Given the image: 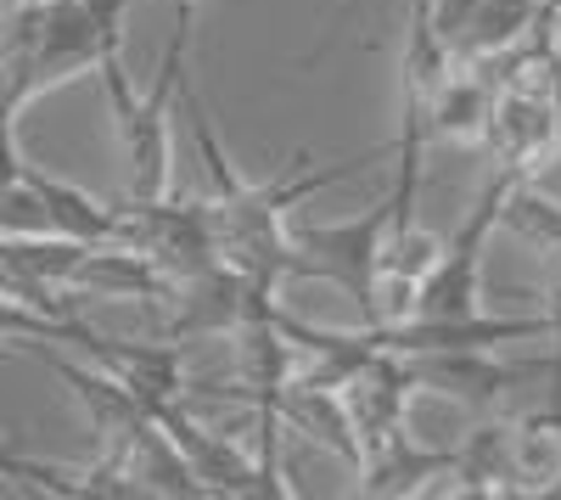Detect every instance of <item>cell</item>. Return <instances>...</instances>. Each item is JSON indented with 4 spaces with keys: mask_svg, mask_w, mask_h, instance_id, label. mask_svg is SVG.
<instances>
[{
    "mask_svg": "<svg viewBox=\"0 0 561 500\" xmlns=\"http://www.w3.org/2000/svg\"><path fill=\"white\" fill-rule=\"evenodd\" d=\"M180 23H174V39L158 63V79L152 90H140L124 73V57L118 63H102V84H107V107H113V129H118V147H124V163H129V186L124 197H163L169 180H174V124H169V102H174V84L185 73V57H192V18L197 7H174Z\"/></svg>",
    "mask_w": 561,
    "mask_h": 500,
    "instance_id": "cell-1",
    "label": "cell"
},
{
    "mask_svg": "<svg viewBox=\"0 0 561 500\" xmlns=\"http://www.w3.org/2000/svg\"><path fill=\"white\" fill-rule=\"evenodd\" d=\"M511 180H523V174L517 169H494L483 180L472 214H466L460 231L444 242L438 264L421 276L410 315H427V321H460V315H478L483 309V248H489V231L500 225V203L511 192Z\"/></svg>",
    "mask_w": 561,
    "mask_h": 500,
    "instance_id": "cell-2",
    "label": "cell"
},
{
    "mask_svg": "<svg viewBox=\"0 0 561 500\" xmlns=\"http://www.w3.org/2000/svg\"><path fill=\"white\" fill-rule=\"evenodd\" d=\"M393 203L377 197L359 219L343 225H298L293 237V276H314V282H337L348 298H359V309L370 304V282H377V253L388 237Z\"/></svg>",
    "mask_w": 561,
    "mask_h": 500,
    "instance_id": "cell-3",
    "label": "cell"
},
{
    "mask_svg": "<svg viewBox=\"0 0 561 500\" xmlns=\"http://www.w3.org/2000/svg\"><path fill=\"white\" fill-rule=\"evenodd\" d=\"M415 366V388H438L460 405H472L478 417H489L494 405L517 388L545 377V360H528V366H511V360H494V349H438V354H410Z\"/></svg>",
    "mask_w": 561,
    "mask_h": 500,
    "instance_id": "cell-4",
    "label": "cell"
},
{
    "mask_svg": "<svg viewBox=\"0 0 561 500\" xmlns=\"http://www.w3.org/2000/svg\"><path fill=\"white\" fill-rule=\"evenodd\" d=\"M449 456H455V450H433V444H421V439L404 428V433H393V439H382V444H365V450H359V462H354L359 484H354V489L370 495V500L427 495L433 478L449 473Z\"/></svg>",
    "mask_w": 561,
    "mask_h": 500,
    "instance_id": "cell-5",
    "label": "cell"
},
{
    "mask_svg": "<svg viewBox=\"0 0 561 500\" xmlns=\"http://www.w3.org/2000/svg\"><path fill=\"white\" fill-rule=\"evenodd\" d=\"M561 489V411L505 417V495H556Z\"/></svg>",
    "mask_w": 561,
    "mask_h": 500,
    "instance_id": "cell-6",
    "label": "cell"
},
{
    "mask_svg": "<svg viewBox=\"0 0 561 500\" xmlns=\"http://www.w3.org/2000/svg\"><path fill=\"white\" fill-rule=\"evenodd\" d=\"M275 422H280V433L320 439V444L332 450V456H343L348 467L359 462V439H354V422H348V411H343V394H337V388L287 377V388L275 394Z\"/></svg>",
    "mask_w": 561,
    "mask_h": 500,
    "instance_id": "cell-7",
    "label": "cell"
},
{
    "mask_svg": "<svg viewBox=\"0 0 561 500\" xmlns=\"http://www.w3.org/2000/svg\"><path fill=\"white\" fill-rule=\"evenodd\" d=\"M433 495H472V500H494L505 495V417H478V428L466 433V444H455L444 484H433Z\"/></svg>",
    "mask_w": 561,
    "mask_h": 500,
    "instance_id": "cell-8",
    "label": "cell"
},
{
    "mask_svg": "<svg viewBox=\"0 0 561 500\" xmlns=\"http://www.w3.org/2000/svg\"><path fill=\"white\" fill-rule=\"evenodd\" d=\"M500 225H511L528 248L545 253V276L561 282V197H550L534 174L511 180V192L500 203Z\"/></svg>",
    "mask_w": 561,
    "mask_h": 500,
    "instance_id": "cell-9",
    "label": "cell"
},
{
    "mask_svg": "<svg viewBox=\"0 0 561 500\" xmlns=\"http://www.w3.org/2000/svg\"><path fill=\"white\" fill-rule=\"evenodd\" d=\"M0 338H7V343H18V338L73 343V349H84V354H96V343H102L96 327L73 321V315H39V309H28V304H18V298H0Z\"/></svg>",
    "mask_w": 561,
    "mask_h": 500,
    "instance_id": "cell-10",
    "label": "cell"
},
{
    "mask_svg": "<svg viewBox=\"0 0 561 500\" xmlns=\"http://www.w3.org/2000/svg\"><path fill=\"white\" fill-rule=\"evenodd\" d=\"M0 478H12L18 489H34V495H62V500H84L90 484L84 473H62V467H45V462H28L18 450L0 444Z\"/></svg>",
    "mask_w": 561,
    "mask_h": 500,
    "instance_id": "cell-11",
    "label": "cell"
},
{
    "mask_svg": "<svg viewBox=\"0 0 561 500\" xmlns=\"http://www.w3.org/2000/svg\"><path fill=\"white\" fill-rule=\"evenodd\" d=\"M174 7H203V0H174Z\"/></svg>",
    "mask_w": 561,
    "mask_h": 500,
    "instance_id": "cell-12",
    "label": "cell"
},
{
    "mask_svg": "<svg viewBox=\"0 0 561 500\" xmlns=\"http://www.w3.org/2000/svg\"><path fill=\"white\" fill-rule=\"evenodd\" d=\"M28 7H45V0H28Z\"/></svg>",
    "mask_w": 561,
    "mask_h": 500,
    "instance_id": "cell-13",
    "label": "cell"
}]
</instances>
